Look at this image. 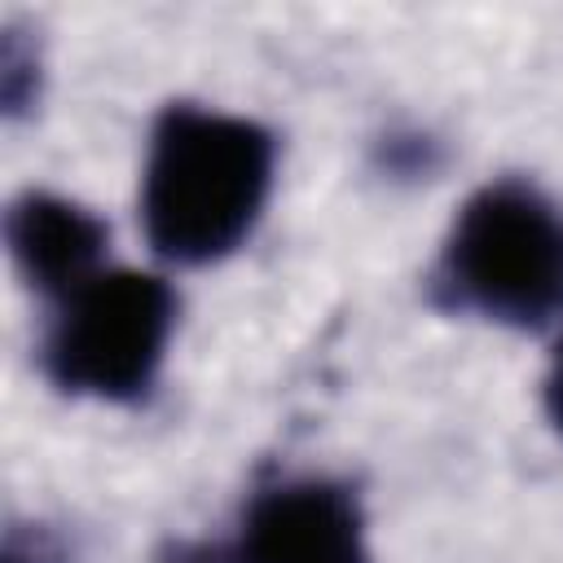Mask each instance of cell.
Instances as JSON below:
<instances>
[{"mask_svg":"<svg viewBox=\"0 0 563 563\" xmlns=\"http://www.w3.org/2000/svg\"><path fill=\"white\" fill-rule=\"evenodd\" d=\"M40 101V44L26 26L9 22L0 31V106L9 119H22Z\"/></svg>","mask_w":563,"mask_h":563,"instance_id":"obj_6","label":"cell"},{"mask_svg":"<svg viewBox=\"0 0 563 563\" xmlns=\"http://www.w3.org/2000/svg\"><path fill=\"white\" fill-rule=\"evenodd\" d=\"M374 163L396 180H418L440 167V141L427 132H387L374 145Z\"/></svg>","mask_w":563,"mask_h":563,"instance_id":"obj_7","label":"cell"},{"mask_svg":"<svg viewBox=\"0 0 563 563\" xmlns=\"http://www.w3.org/2000/svg\"><path fill=\"white\" fill-rule=\"evenodd\" d=\"M277 141L264 123L172 101L150 128L141 176L145 242L167 264H216L233 255L264 216Z\"/></svg>","mask_w":563,"mask_h":563,"instance_id":"obj_1","label":"cell"},{"mask_svg":"<svg viewBox=\"0 0 563 563\" xmlns=\"http://www.w3.org/2000/svg\"><path fill=\"white\" fill-rule=\"evenodd\" d=\"M427 299L510 330L554 325L563 317V207L519 176L475 189L440 242Z\"/></svg>","mask_w":563,"mask_h":563,"instance_id":"obj_2","label":"cell"},{"mask_svg":"<svg viewBox=\"0 0 563 563\" xmlns=\"http://www.w3.org/2000/svg\"><path fill=\"white\" fill-rule=\"evenodd\" d=\"M0 563H66V541L48 523H9Z\"/></svg>","mask_w":563,"mask_h":563,"instance_id":"obj_8","label":"cell"},{"mask_svg":"<svg viewBox=\"0 0 563 563\" xmlns=\"http://www.w3.org/2000/svg\"><path fill=\"white\" fill-rule=\"evenodd\" d=\"M154 563H238L224 541H167Z\"/></svg>","mask_w":563,"mask_h":563,"instance_id":"obj_9","label":"cell"},{"mask_svg":"<svg viewBox=\"0 0 563 563\" xmlns=\"http://www.w3.org/2000/svg\"><path fill=\"white\" fill-rule=\"evenodd\" d=\"M4 242L22 282L48 303H62L70 290H79L101 273L110 229L88 207L31 189L9 202Z\"/></svg>","mask_w":563,"mask_h":563,"instance_id":"obj_5","label":"cell"},{"mask_svg":"<svg viewBox=\"0 0 563 563\" xmlns=\"http://www.w3.org/2000/svg\"><path fill=\"white\" fill-rule=\"evenodd\" d=\"M176 330V290L136 268L97 273L62 303L40 343L44 378L66 396L136 405L150 396L167 339Z\"/></svg>","mask_w":563,"mask_h":563,"instance_id":"obj_3","label":"cell"},{"mask_svg":"<svg viewBox=\"0 0 563 563\" xmlns=\"http://www.w3.org/2000/svg\"><path fill=\"white\" fill-rule=\"evenodd\" d=\"M541 400H545V418L563 435V339H559V347L550 356V369H545V383H541Z\"/></svg>","mask_w":563,"mask_h":563,"instance_id":"obj_10","label":"cell"},{"mask_svg":"<svg viewBox=\"0 0 563 563\" xmlns=\"http://www.w3.org/2000/svg\"><path fill=\"white\" fill-rule=\"evenodd\" d=\"M238 563H369L356 488L339 479H282L260 488L233 541Z\"/></svg>","mask_w":563,"mask_h":563,"instance_id":"obj_4","label":"cell"}]
</instances>
